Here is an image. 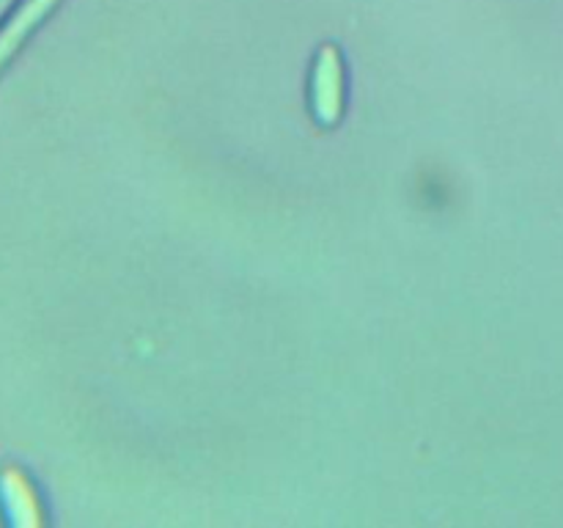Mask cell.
<instances>
[{"label":"cell","mask_w":563,"mask_h":528,"mask_svg":"<svg viewBox=\"0 0 563 528\" xmlns=\"http://www.w3.org/2000/svg\"><path fill=\"white\" fill-rule=\"evenodd\" d=\"M0 520L16 528H38L47 522L36 482L14 462L0 468Z\"/></svg>","instance_id":"obj_1"},{"label":"cell","mask_w":563,"mask_h":528,"mask_svg":"<svg viewBox=\"0 0 563 528\" xmlns=\"http://www.w3.org/2000/svg\"><path fill=\"white\" fill-rule=\"evenodd\" d=\"M344 61L335 44H322L311 72V110L322 127L339 124L344 116Z\"/></svg>","instance_id":"obj_2"},{"label":"cell","mask_w":563,"mask_h":528,"mask_svg":"<svg viewBox=\"0 0 563 528\" xmlns=\"http://www.w3.org/2000/svg\"><path fill=\"white\" fill-rule=\"evenodd\" d=\"M20 44H22V38L16 36V33L11 31V28L0 31V69H3L5 61H9L11 55H14L16 50H20Z\"/></svg>","instance_id":"obj_3"},{"label":"cell","mask_w":563,"mask_h":528,"mask_svg":"<svg viewBox=\"0 0 563 528\" xmlns=\"http://www.w3.org/2000/svg\"><path fill=\"white\" fill-rule=\"evenodd\" d=\"M11 6H14V0H0V20H3L5 11H9Z\"/></svg>","instance_id":"obj_4"}]
</instances>
